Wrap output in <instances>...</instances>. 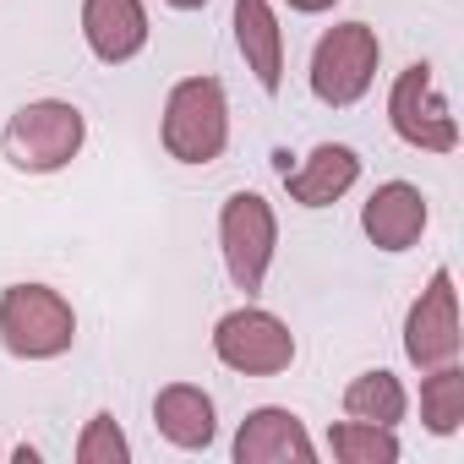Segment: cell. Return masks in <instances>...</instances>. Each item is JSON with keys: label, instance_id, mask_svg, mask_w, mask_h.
<instances>
[{"label": "cell", "instance_id": "6da1fadb", "mask_svg": "<svg viewBox=\"0 0 464 464\" xmlns=\"http://www.w3.org/2000/svg\"><path fill=\"white\" fill-rule=\"evenodd\" d=\"M88 126H82V110L66 104V99H39V104H23L6 131H0V148H6V159L28 175H50L61 164L77 159Z\"/></svg>", "mask_w": 464, "mask_h": 464}, {"label": "cell", "instance_id": "7a4b0ae2", "mask_svg": "<svg viewBox=\"0 0 464 464\" xmlns=\"http://www.w3.org/2000/svg\"><path fill=\"white\" fill-rule=\"evenodd\" d=\"M229 142V104L213 77H186L164 99V148L180 164H213Z\"/></svg>", "mask_w": 464, "mask_h": 464}, {"label": "cell", "instance_id": "3957f363", "mask_svg": "<svg viewBox=\"0 0 464 464\" xmlns=\"http://www.w3.org/2000/svg\"><path fill=\"white\" fill-rule=\"evenodd\" d=\"M0 334H6V350L12 355L50 361V355H66L72 350L77 312L50 285H12L6 295H0Z\"/></svg>", "mask_w": 464, "mask_h": 464}, {"label": "cell", "instance_id": "277c9868", "mask_svg": "<svg viewBox=\"0 0 464 464\" xmlns=\"http://www.w3.org/2000/svg\"><path fill=\"white\" fill-rule=\"evenodd\" d=\"M218 241H224V268L236 279V290H263L268 279V263H274V246H279V224H274V208L257 197V191H236L218 213Z\"/></svg>", "mask_w": 464, "mask_h": 464}, {"label": "cell", "instance_id": "5b68a950", "mask_svg": "<svg viewBox=\"0 0 464 464\" xmlns=\"http://www.w3.org/2000/svg\"><path fill=\"white\" fill-rule=\"evenodd\" d=\"M377 34L366 28V23H339V28H328L323 39H317V50H312V93L323 99V104H334V110H344V104H355L366 88H372V77H377Z\"/></svg>", "mask_w": 464, "mask_h": 464}, {"label": "cell", "instance_id": "8992f818", "mask_svg": "<svg viewBox=\"0 0 464 464\" xmlns=\"http://www.w3.org/2000/svg\"><path fill=\"white\" fill-rule=\"evenodd\" d=\"M213 355L229 366V372H246V377H274L295 361V339L290 328L274 317V312H257V306H241L218 317L213 328Z\"/></svg>", "mask_w": 464, "mask_h": 464}, {"label": "cell", "instance_id": "52a82bcc", "mask_svg": "<svg viewBox=\"0 0 464 464\" xmlns=\"http://www.w3.org/2000/svg\"><path fill=\"white\" fill-rule=\"evenodd\" d=\"M388 121L420 153H453L459 148V126H453V115H448V104H442L426 61H415V66L399 72V82L388 93Z\"/></svg>", "mask_w": 464, "mask_h": 464}, {"label": "cell", "instance_id": "ba28073f", "mask_svg": "<svg viewBox=\"0 0 464 464\" xmlns=\"http://www.w3.org/2000/svg\"><path fill=\"white\" fill-rule=\"evenodd\" d=\"M404 355L420 372L459 361V301H453V274L448 268H437L431 285L420 290V301L410 306V317H404Z\"/></svg>", "mask_w": 464, "mask_h": 464}, {"label": "cell", "instance_id": "9c48e42d", "mask_svg": "<svg viewBox=\"0 0 464 464\" xmlns=\"http://www.w3.org/2000/svg\"><path fill=\"white\" fill-rule=\"evenodd\" d=\"M361 229L372 236V246H382V252H410L420 241V229H426V197H420V186H410V180L377 186L372 202L361 208Z\"/></svg>", "mask_w": 464, "mask_h": 464}, {"label": "cell", "instance_id": "30bf717a", "mask_svg": "<svg viewBox=\"0 0 464 464\" xmlns=\"http://www.w3.org/2000/svg\"><path fill=\"white\" fill-rule=\"evenodd\" d=\"M82 39L104 66L131 61L148 44V12L142 0H82Z\"/></svg>", "mask_w": 464, "mask_h": 464}, {"label": "cell", "instance_id": "8fae6325", "mask_svg": "<svg viewBox=\"0 0 464 464\" xmlns=\"http://www.w3.org/2000/svg\"><path fill=\"white\" fill-rule=\"evenodd\" d=\"M236 459L241 464H306L312 459V437L290 410H252L236 431Z\"/></svg>", "mask_w": 464, "mask_h": 464}, {"label": "cell", "instance_id": "7c38bea8", "mask_svg": "<svg viewBox=\"0 0 464 464\" xmlns=\"http://www.w3.org/2000/svg\"><path fill=\"white\" fill-rule=\"evenodd\" d=\"M285 175V186H290V197L301 202V208H328V202H339L350 186H355V175H361V159H355V148H344V142H323L301 169H279Z\"/></svg>", "mask_w": 464, "mask_h": 464}, {"label": "cell", "instance_id": "4fadbf2b", "mask_svg": "<svg viewBox=\"0 0 464 464\" xmlns=\"http://www.w3.org/2000/svg\"><path fill=\"white\" fill-rule=\"evenodd\" d=\"M236 44L246 55V72L263 82V93H279V82H285V34L274 23L268 0H236Z\"/></svg>", "mask_w": 464, "mask_h": 464}, {"label": "cell", "instance_id": "5bb4252c", "mask_svg": "<svg viewBox=\"0 0 464 464\" xmlns=\"http://www.w3.org/2000/svg\"><path fill=\"white\" fill-rule=\"evenodd\" d=\"M153 426L175 442V448H208L213 442V399L191 382H169L153 399Z\"/></svg>", "mask_w": 464, "mask_h": 464}, {"label": "cell", "instance_id": "9a60e30c", "mask_svg": "<svg viewBox=\"0 0 464 464\" xmlns=\"http://www.w3.org/2000/svg\"><path fill=\"white\" fill-rule=\"evenodd\" d=\"M344 410L355 420H372V426H393L404 420V388L393 372H361L350 388H344Z\"/></svg>", "mask_w": 464, "mask_h": 464}, {"label": "cell", "instance_id": "2e32d148", "mask_svg": "<svg viewBox=\"0 0 464 464\" xmlns=\"http://www.w3.org/2000/svg\"><path fill=\"white\" fill-rule=\"evenodd\" d=\"M420 420H426V431H437V437L459 431V420H464V372H459L453 361L426 372V382H420Z\"/></svg>", "mask_w": 464, "mask_h": 464}, {"label": "cell", "instance_id": "e0dca14e", "mask_svg": "<svg viewBox=\"0 0 464 464\" xmlns=\"http://www.w3.org/2000/svg\"><path fill=\"white\" fill-rule=\"evenodd\" d=\"M328 448H334V459H344V464H393V459H399L393 426H372V420H355V415L328 431Z\"/></svg>", "mask_w": 464, "mask_h": 464}, {"label": "cell", "instance_id": "ac0fdd59", "mask_svg": "<svg viewBox=\"0 0 464 464\" xmlns=\"http://www.w3.org/2000/svg\"><path fill=\"white\" fill-rule=\"evenodd\" d=\"M126 459H131V442L115 426V415H93L77 442V464H126Z\"/></svg>", "mask_w": 464, "mask_h": 464}, {"label": "cell", "instance_id": "d6986e66", "mask_svg": "<svg viewBox=\"0 0 464 464\" xmlns=\"http://www.w3.org/2000/svg\"><path fill=\"white\" fill-rule=\"evenodd\" d=\"M290 6H295V12H328L334 0H290Z\"/></svg>", "mask_w": 464, "mask_h": 464}, {"label": "cell", "instance_id": "ffe728a7", "mask_svg": "<svg viewBox=\"0 0 464 464\" xmlns=\"http://www.w3.org/2000/svg\"><path fill=\"white\" fill-rule=\"evenodd\" d=\"M175 12H197V6H208V0H169Z\"/></svg>", "mask_w": 464, "mask_h": 464}]
</instances>
